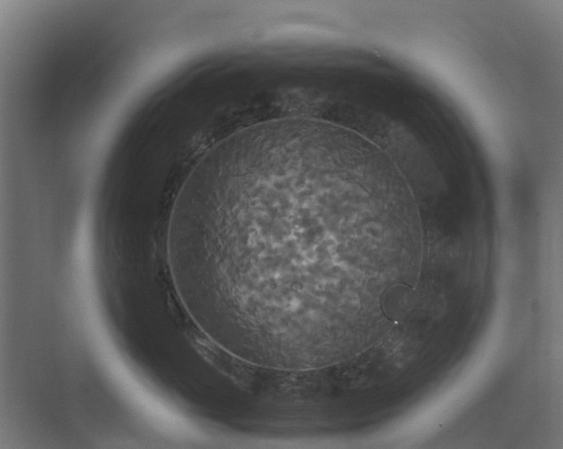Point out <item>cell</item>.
I'll return each mask as SVG.
<instances>
[{
  "label": "cell",
  "mask_w": 563,
  "mask_h": 449,
  "mask_svg": "<svg viewBox=\"0 0 563 449\" xmlns=\"http://www.w3.org/2000/svg\"><path fill=\"white\" fill-rule=\"evenodd\" d=\"M358 191L346 159L307 136L259 139L203 159L171 219L202 310L228 332L307 337L322 313L336 213Z\"/></svg>",
  "instance_id": "obj_1"
}]
</instances>
